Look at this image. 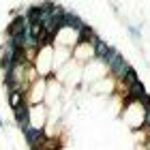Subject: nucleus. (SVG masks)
<instances>
[{
	"label": "nucleus",
	"mask_w": 150,
	"mask_h": 150,
	"mask_svg": "<svg viewBox=\"0 0 150 150\" xmlns=\"http://www.w3.org/2000/svg\"><path fill=\"white\" fill-rule=\"evenodd\" d=\"M22 131H24V137H26L30 148H41L43 146V129H39L35 125H26Z\"/></svg>",
	"instance_id": "nucleus-1"
},
{
	"label": "nucleus",
	"mask_w": 150,
	"mask_h": 150,
	"mask_svg": "<svg viewBox=\"0 0 150 150\" xmlns=\"http://www.w3.org/2000/svg\"><path fill=\"white\" fill-rule=\"evenodd\" d=\"M129 69H131V64L127 62V58L122 56V54H120V56L114 60V62H112L110 67H107V71H110L116 79H122V77H125V73H127Z\"/></svg>",
	"instance_id": "nucleus-2"
},
{
	"label": "nucleus",
	"mask_w": 150,
	"mask_h": 150,
	"mask_svg": "<svg viewBox=\"0 0 150 150\" xmlns=\"http://www.w3.org/2000/svg\"><path fill=\"white\" fill-rule=\"evenodd\" d=\"M144 127L150 131V110H146V114H144Z\"/></svg>",
	"instance_id": "nucleus-8"
},
{
	"label": "nucleus",
	"mask_w": 150,
	"mask_h": 150,
	"mask_svg": "<svg viewBox=\"0 0 150 150\" xmlns=\"http://www.w3.org/2000/svg\"><path fill=\"white\" fill-rule=\"evenodd\" d=\"M62 26H69V28H73V30H79V28H84V19H81L77 13H73V11H67L64 13V24Z\"/></svg>",
	"instance_id": "nucleus-3"
},
{
	"label": "nucleus",
	"mask_w": 150,
	"mask_h": 150,
	"mask_svg": "<svg viewBox=\"0 0 150 150\" xmlns=\"http://www.w3.org/2000/svg\"><path fill=\"white\" fill-rule=\"evenodd\" d=\"M129 32H131V37H133L135 41H139V30L135 28V26H129Z\"/></svg>",
	"instance_id": "nucleus-7"
},
{
	"label": "nucleus",
	"mask_w": 150,
	"mask_h": 150,
	"mask_svg": "<svg viewBox=\"0 0 150 150\" xmlns=\"http://www.w3.org/2000/svg\"><path fill=\"white\" fill-rule=\"evenodd\" d=\"M0 129H4V122H2V118H0Z\"/></svg>",
	"instance_id": "nucleus-9"
},
{
	"label": "nucleus",
	"mask_w": 150,
	"mask_h": 150,
	"mask_svg": "<svg viewBox=\"0 0 150 150\" xmlns=\"http://www.w3.org/2000/svg\"><path fill=\"white\" fill-rule=\"evenodd\" d=\"M92 52H94V58L103 60V58H105V54L110 52V45H107L101 37H94V41H92Z\"/></svg>",
	"instance_id": "nucleus-4"
},
{
	"label": "nucleus",
	"mask_w": 150,
	"mask_h": 150,
	"mask_svg": "<svg viewBox=\"0 0 150 150\" xmlns=\"http://www.w3.org/2000/svg\"><path fill=\"white\" fill-rule=\"evenodd\" d=\"M120 81H122V84H125L127 88L131 86V84H135V81H139V77H137V71H135L133 67H131V69H129V71L125 73V77H122Z\"/></svg>",
	"instance_id": "nucleus-6"
},
{
	"label": "nucleus",
	"mask_w": 150,
	"mask_h": 150,
	"mask_svg": "<svg viewBox=\"0 0 150 150\" xmlns=\"http://www.w3.org/2000/svg\"><path fill=\"white\" fill-rule=\"evenodd\" d=\"M26 101V92L24 90H9V105L11 110H15L17 105H22Z\"/></svg>",
	"instance_id": "nucleus-5"
}]
</instances>
